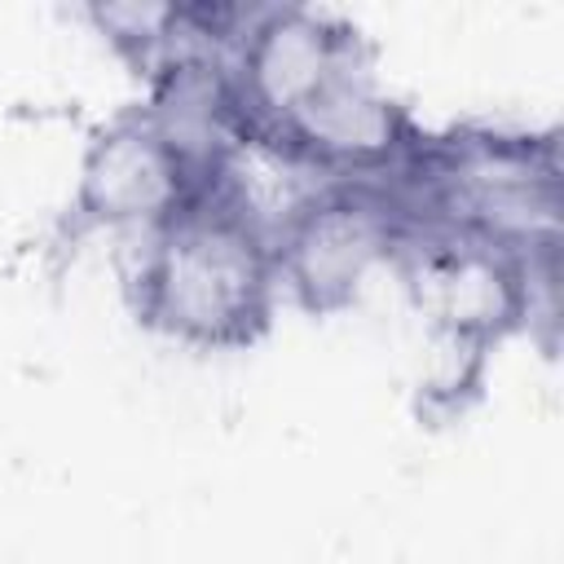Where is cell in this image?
Here are the masks:
<instances>
[{"mask_svg": "<svg viewBox=\"0 0 564 564\" xmlns=\"http://www.w3.org/2000/svg\"><path fill=\"white\" fill-rule=\"evenodd\" d=\"M414 225L471 234L524 264L560 251V150L555 137L454 128L419 137L410 159L383 176Z\"/></svg>", "mask_w": 564, "mask_h": 564, "instance_id": "6da1fadb", "label": "cell"}, {"mask_svg": "<svg viewBox=\"0 0 564 564\" xmlns=\"http://www.w3.org/2000/svg\"><path fill=\"white\" fill-rule=\"evenodd\" d=\"M141 238L132 291L154 330L194 348H242L269 326L278 295L273 247L207 189Z\"/></svg>", "mask_w": 564, "mask_h": 564, "instance_id": "7a4b0ae2", "label": "cell"}, {"mask_svg": "<svg viewBox=\"0 0 564 564\" xmlns=\"http://www.w3.org/2000/svg\"><path fill=\"white\" fill-rule=\"evenodd\" d=\"M405 212L388 181H335L273 242L278 286L304 308L335 313L397 260Z\"/></svg>", "mask_w": 564, "mask_h": 564, "instance_id": "3957f363", "label": "cell"}, {"mask_svg": "<svg viewBox=\"0 0 564 564\" xmlns=\"http://www.w3.org/2000/svg\"><path fill=\"white\" fill-rule=\"evenodd\" d=\"M357 62H366L361 40L339 18L304 4L251 9L229 62L242 128L282 132L335 75Z\"/></svg>", "mask_w": 564, "mask_h": 564, "instance_id": "277c9868", "label": "cell"}, {"mask_svg": "<svg viewBox=\"0 0 564 564\" xmlns=\"http://www.w3.org/2000/svg\"><path fill=\"white\" fill-rule=\"evenodd\" d=\"M423 317L458 344H489L529 322V273L546 260H516L471 234L405 220L397 260Z\"/></svg>", "mask_w": 564, "mask_h": 564, "instance_id": "5b68a950", "label": "cell"}, {"mask_svg": "<svg viewBox=\"0 0 564 564\" xmlns=\"http://www.w3.org/2000/svg\"><path fill=\"white\" fill-rule=\"evenodd\" d=\"M198 189V176L159 137L145 110H128L106 123L84 150L75 220L88 229L150 234L172 220Z\"/></svg>", "mask_w": 564, "mask_h": 564, "instance_id": "8992f818", "label": "cell"}, {"mask_svg": "<svg viewBox=\"0 0 564 564\" xmlns=\"http://www.w3.org/2000/svg\"><path fill=\"white\" fill-rule=\"evenodd\" d=\"M269 137H282L339 181H383L410 159L423 132L370 79L366 62H357L335 75L282 132Z\"/></svg>", "mask_w": 564, "mask_h": 564, "instance_id": "52a82bcc", "label": "cell"}, {"mask_svg": "<svg viewBox=\"0 0 564 564\" xmlns=\"http://www.w3.org/2000/svg\"><path fill=\"white\" fill-rule=\"evenodd\" d=\"M88 18L145 75H159L189 44V13L176 0H101Z\"/></svg>", "mask_w": 564, "mask_h": 564, "instance_id": "ba28073f", "label": "cell"}]
</instances>
